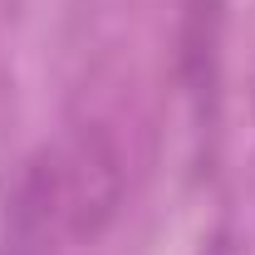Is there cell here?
Listing matches in <instances>:
<instances>
[{"label":"cell","instance_id":"6da1fadb","mask_svg":"<svg viewBox=\"0 0 255 255\" xmlns=\"http://www.w3.org/2000/svg\"><path fill=\"white\" fill-rule=\"evenodd\" d=\"M64 177V221L74 236H98L108 231L128 191V162L118 137L103 123H84L74 132L69 152L59 157Z\"/></svg>","mask_w":255,"mask_h":255},{"label":"cell","instance_id":"7a4b0ae2","mask_svg":"<svg viewBox=\"0 0 255 255\" xmlns=\"http://www.w3.org/2000/svg\"><path fill=\"white\" fill-rule=\"evenodd\" d=\"M64 221V177L54 152L25 157L15 191L5 201L0 255H54V231Z\"/></svg>","mask_w":255,"mask_h":255},{"label":"cell","instance_id":"3957f363","mask_svg":"<svg viewBox=\"0 0 255 255\" xmlns=\"http://www.w3.org/2000/svg\"><path fill=\"white\" fill-rule=\"evenodd\" d=\"M226 0H187L177 25V79L187 94H206L221 69Z\"/></svg>","mask_w":255,"mask_h":255}]
</instances>
